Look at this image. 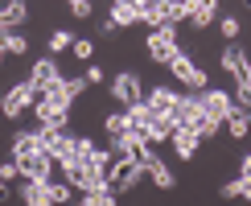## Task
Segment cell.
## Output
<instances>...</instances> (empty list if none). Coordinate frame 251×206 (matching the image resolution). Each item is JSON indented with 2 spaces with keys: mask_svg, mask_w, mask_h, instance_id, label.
<instances>
[{
  "mask_svg": "<svg viewBox=\"0 0 251 206\" xmlns=\"http://www.w3.org/2000/svg\"><path fill=\"white\" fill-rule=\"evenodd\" d=\"M144 50H149L152 62H161V66H169V62L181 54V46H177V29L173 25H161V29H149V37H144Z\"/></svg>",
  "mask_w": 251,
  "mask_h": 206,
  "instance_id": "1",
  "label": "cell"
},
{
  "mask_svg": "<svg viewBox=\"0 0 251 206\" xmlns=\"http://www.w3.org/2000/svg\"><path fill=\"white\" fill-rule=\"evenodd\" d=\"M198 103H202V116H206V120H214L218 128H223V120L235 111L231 91H223V87H206V91H198Z\"/></svg>",
  "mask_w": 251,
  "mask_h": 206,
  "instance_id": "2",
  "label": "cell"
},
{
  "mask_svg": "<svg viewBox=\"0 0 251 206\" xmlns=\"http://www.w3.org/2000/svg\"><path fill=\"white\" fill-rule=\"evenodd\" d=\"M13 161L25 181H54V173H58V161L50 153H25V157H13Z\"/></svg>",
  "mask_w": 251,
  "mask_h": 206,
  "instance_id": "3",
  "label": "cell"
},
{
  "mask_svg": "<svg viewBox=\"0 0 251 206\" xmlns=\"http://www.w3.org/2000/svg\"><path fill=\"white\" fill-rule=\"evenodd\" d=\"M25 82L33 87V95H50V91L62 82V66H58L54 58H37L33 66H29V78Z\"/></svg>",
  "mask_w": 251,
  "mask_h": 206,
  "instance_id": "4",
  "label": "cell"
},
{
  "mask_svg": "<svg viewBox=\"0 0 251 206\" xmlns=\"http://www.w3.org/2000/svg\"><path fill=\"white\" fill-rule=\"evenodd\" d=\"M169 75H173L177 82H185L190 91H206V87H210V78H206V70L198 66V62H194L190 54H185V50H181V54H177V58L169 62Z\"/></svg>",
  "mask_w": 251,
  "mask_h": 206,
  "instance_id": "5",
  "label": "cell"
},
{
  "mask_svg": "<svg viewBox=\"0 0 251 206\" xmlns=\"http://www.w3.org/2000/svg\"><path fill=\"white\" fill-rule=\"evenodd\" d=\"M33 103H37L33 87H29V82H17V87H8V91H4V99H0V116L21 120L25 111H33Z\"/></svg>",
  "mask_w": 251,
  "mask_h": 206,
  "instance_id": "6",
  "label": "cell"
},
{
  "mask_svg": "<svg viewBox=\"0 0 251 206\" xmlns=\"http://www.w3.org/2000/svg\"><path fill=\"white\" fill-rule=\"evenodd\" d=\"M111 99L124 103V107H132V103H144V82L136 70H120L116 78H111Z\"/></svg>",
  "mask_w": 251,
  "mask_h": 206,
  "instance_id": "7",
  "label": "cell"
},
{
  "mask_svg": "<svg viewBox=\"0 0 251 206\" xmlns=\"http://www.w3.org/2000/svg\"><path fill=\"white\" fill-rule=\"evenodd\" d=\"M33 116H37V124H41V128H58V132H70V107H62V103L46 99V95H41V99L33 103Z\"/></svg>",
  "mask_w": 251,
  "mask_h": 206,
  "instance_id": "8",
  "label": "cell"
},
{
  "mask_svg": "<svg viewBox=\"0 0 251 206\" xmlns=\"http://www.w3.org/2000/svg\"><path fill=\"white\" fill-rule=\"evenodd\" d=\"M247 54H243V46H239V41H231V46L223 50V54H218V66L226 70V75H231L235 82H243V75H247Z\"/></svg>",
  "mask_w": 251,
  "mask_h": 206,
  "instance_id": "9",
  "label": "cell"
},
{
  "mask_svg": "<svg viewBox=\"0 0 251 206\" xmlns=\"http://www.w3.org/2000/svg\"><path fill=\"white\" fill-rule=\"evenodd\" d=\"M124 116H128V136H136V140H149V124H152L149 103H132V107H124Z\"/></svg>",
  "mask_w": 251,
  "mask_h": 206,
  "instance_id": "10",
  "label": "cell"
},
{
  "mask_svg": "<svg viewBox=\"0 0 251 206\" xmlns=\"http://www.w3.org/2000/svg\"><path fill=\"white\" fill-rule=\"evenodd\" d=\"M169 144L177 149V157H181V161H194L198 149H202V136H198V132H190V128H177L173 136H169Z\"/></svg>",
  "mask_w": 251,
  "mask_h": 206,
  "instance_id": "11",
  "label": "cell"
},
{
  "mask_svg": "<svg viewBox=\"0 0 251 206\" xmlns=\"http://www.w3.org/2000/svg\"><path fill=\"white\" fill-rule=\"evenodd\" d=\"M21 202L25 206H54V198H50V181H25L21 178Z\"/></svg>",
  "mask_w": 251,
  "mask_h": 206,
  "instance_id": "12",
  "label": "cell"
},
{
  "mask_svg": "<svg viewBox=\"0 0 251 206\" xmlns=\"http://www.w3.org/2000/svg\"><path fill=\"white\" fill-rule=\"evenodd\" d=\"M25 21H29L25 0H4V4H0V29H21Z\"/></svg>",
  "mask_w": 251,
  "mask_h": 206,
  "instance_id": "13",
  "label": "cell"
},
{
  "mask_svg": "<svg viewBox=\"0 0 251 206\" xmlns=\"http://www.w3.org/2000/svg\"><path fill=\"white\" fill-rule=\"evenodd\" d=\"M144 178H152V185H156V190H177V178H173V169H169V165H165L161 157H152V161H149Z\"/></svg>",
  "mask_w": 251,
  "mask_h": 206,
  "instance_id": "14",
  "label": "cell"
},
{
  "mask_svg": "<svg viewBox=\"0 0 251 206\" xmlns=\"http://www.w3.org/2000/svg\"><path fill=\"white\" fill-rule=\"evenodd\" d=\"M214 21H218V0H194L190 25H194V29H210Z\"/></svg>",
  "mask_w": 251,
  "mask_h": 206,
  "instance_id": "15",
  "label": "cell"
},
{
  "mask_svg": "<svg viewBox=\"0 0 251 206\" xmlns=\"http://www.w3.org/2000/svg\"><path fill=\"white\" fill-rule=\"evenodd\" d=\"M144 103H149V111H161V116H169L173 103H177V91H173V87H152L149 95H144Z\"/></svg>",
  "mask_w": 251,
  "mask_h": 206,
  "instance_id": "16",
  "label": "cell"
},
{
  "mask_svg": "<svg viewBox=\"0 0 251 206\" xmlns=\"http://www.w3.org/2000/svg\"><path fill=\"white\" fill-rule=\"evenodd\" d=\"M223 128L231 132V140H247V136H251V111H243V107H235L231 116L223 120Z\"/></svg>",
  "mask_w": 251,
  "mask_h": 206,
  "instance_id": "17",
  "label": "cell"
},
{
  "mask_svg": "<svg viewBox=\"0 0 251 206\" xmlns=\"http://www.w3.org/2000/svg\"><path fill=\"white\" fill-rule=\"evenodd\" d=\"M161 8H165V25H181V21H190L194 13V0H161Z\"/></svg>",
  "mask_w": 251,
  "mask_h": 206,
  "instance_id": "18",
  "label": "cell"
},
{
  "mask_svg": "<svg viewBox=\"0 0 251 206\" xmlns=\"http://www.w3.org/2000/svg\"><path fill=\"white\" fill-rule=\"evenodd\" d=\"M111 25L116 29H132V25H140V8L136 4H111Z\"/></svg>",
  "mask_w": 251,
  "mask_h": 206,
  "instance_id": "19",
  "label": "cell"
},
{
  "mask_svg": "<svg viewBox=\"0 0 251 206\" xmlns=\"http://www.w3.org/2000/svg\"><path fill=\"white\" fill-rule=\"evenodd\" d=\"M25 153H41L37 128H21V132H13V157H25Z\"/></svg>",
  "mask_w": 251,
  "mask_h": 206,
  "instance_id": "20",
  "label": "cell"
},
{
  "mask_svg": "<svg viewBox=\"0 0 251 206\" xmlns=\"http://www.w3.org/2000/svg\"><path fill=\"white\" fill-rule=\"evenodd\" d=\"M0 33H4V54H13V58L29 54V37L21 29H0Z\"/></svg>",
  "mask_w": 251,
  "mask_h": 206,
  "instance_id": "21",
  "label": "cell"
},
{
  "mask_svg": "<svg viewBox=\"0 0 251 206\" xmlns=\"http://www.w3.org/2000/svg\"><path fill=\"white\" fill-rule=\"evenodd\" d=\"M136 8H140V25H149V29H161V25H165L161 0H149V4H136Z\"/></svg>",
  "mask_w": 251,
  "mask_h": 206,
  "instance_id": "22",
  "label": "cell"
},
{
  "mask_svg": "<svg viewBox=\"0 0 251 206\" xmlns=\"http://www.w3.org/2000/svg\"><path fill=\"white\" fill-rule=\"evenodd\" d=\"M116 202H120V194L111 185H103L95 194H78V206H116Z\"/></svg>",
  "mask_w": 251,
  "mask_h": 206,
  "instance_id": "23",
  "label": "cell"
},
{
  "mask_svg": "<svg viewBox=\"0 0 251 206\" xmlns=\"http://www.w3.org/2000/svg\"><path fill=\"white\" fill-rule=\"evenodd\" d=\"M103 132H107V136H128V116H124V111H107V116H103Z\"/></svg>",
  "mask_w": 251,
  "mask_h": 206,
  "instance_id": "24",
  "label": "cell"
},
{
  "mask_svg": "<svg viewBox=\"0 0 251 206\" xmlns=\"http://www.w3.org/2000/svg\"><path fill=\"white\" fill-rule=\"evenodd\" d=\"M46 46H50V54H62V50L75 46V33H70V29H54V33L46 37Z\"/></svg>",
  "mask_w": 251,
  "mask_h": 206,
  "instance_id": "25",
  "label": "cell"
},
{
  "mask_svg": "<svg viewBox=\"0 0 251 206\" xmlns=\"http://www.w3.org/2000/svg\"><path fill=\"white\" fill-rule=\"evenodd\" d=\"M95 153H99V144L91 136H75V161H95Z\"/></svg>",
  "mask_w": 251,
  "mask_h": 206,
  "instance_id": "26",
  "label": "cell"
},
{
  "mask_svg": "<svg viewBox=\"0 0 251 206\" xmlns=\"http://www.w3.org/2000/svg\"><path fill=\"white\" fill-rule=\"evenodd\" d=\"M50 198H54V206H66L70 198H75V185H66V181H50Z\"/></svg>",
  "mask_w": 251,
  "mask_h": 206,
  "instance_id": "27",
  "label": "cell"
},
{
  "mask_svg": "<svg viewBox=\"0 0 251 206\" xmlns=\"http://www.w3.org/2000/svg\"><path fill=\"white\" fill-rule=\"evenodd\" d=\"M70 54H75L78 62H91V58H95V41H91V37H75V46H70Z\"/></svg>",
  "mask_w": 251,
  "mask_h": 206,
  "instance_id": "28",
  "label": "cell"
},
{
  "mask_svg": "<svg viewBox=\"0 0 251 206\" xmlns=\"http://www.w3.org/2000/svg\"><path fill=\"white\" fill-rule=\"evenodd\" d=\"M231 99H235V107H243V111H251V82H235Z\"/></svg>",
  "mask_w": 251,
  "mask_h": 206,
  "instance_id": "29",
  "label": "cell"
},
{
  "mask_svg": "<svg viewBox=\"0 0 251 206\" xmlns=\"http://www.w3.org/2000/svg\"><path fill=\"white\" fill-rule=\"evenodd\" d=\"M21 178V169H17V161L13 157H8V161H0V181H4V185H13Z\"/></svg>",
  "mask_w": 251,
  "mask_h": 206,
  "instance_id": "30",
  "label": "cell"
},
{
  "mask_svg": "<svg viewBox=\"0 0 251 206\" xmlns=\"http://www.w3.org/2000/svg\"><path fill=\"white\" fill-rule=\"evenodd\" d=\"M66 8H70V17L87 21V17H91V8H95V4H91V0H66Z\"/></svg>",
  "mask_w": 251,
  "mask_h": 206,
  "instance_id": "31",
  "label": "cell"
},
{
  "mask_svg": "<svg viewBox=\"0 0 251 206\" xmlns=\"http://www.w3.org/2000/svg\"><path fill=\"white\" fill-rule=\"evenodd\" d=\"M218 29H223V37H239V29H243V25H239V17H218Z\"/></svg>",
  "mask_w": 251,
  "mask_h": 206,
  "instance_id": "32",
  "label": "cell"
},
{
  "mask_svg": "<svg viewBox=\"0 0 251 206\" xmlns=\"http://www.w3.org/2000/svg\"><path fill=\"white\" fill-rule=\"evenodd\" d=\"M82 78H87V87H99V82L107 78V75H103V66H95V62H87V70H82Z\"/></svg>",
  "mask_w": 251,
  "mask_h": 206,
  "instance_id": "33",
  "label": "cell"
},
{
  "mask_svg": "<svg viewBox=\"0 0 251 206\" xmlns=\"http://www.w3.org/2000/svg\"><path fill=\"white\" fill-rule=\"evenodd\" d=\"M239 198L251 202V178H243V173H239Z\"/></svg>",
  "mask_w": 251,
  "mask_h": 206,
  "instance_id": "34",
  "label": "cell"
},
{
  "mask_svg": "<svg viewBox=\"0 0 251 206\" xmlns=\"http://www.w3.org/2000/svg\"><path fill=\"white\" fill-rule=\"evenodd\" d=\"M239 173H243V178H251V149L243 153V161H239Z\"/></svg>",
  "mask_w": 251,
  "mask_h": 206,
  "instance_id": "35",
  "label": "cell"
},
{
  "mask_svg": "<svg viewBox=\"0 0 251 206\" xmlns=\"http://www.w3.org/2000/svg\"><path fill=\"white\" fill-rule=\"evenodd\" d=\"M4 198H8V185H4V181H0V202H4Z\"/></svg>",
  "mask_w": 251,
  "mask_h": 206,
  "instance_id": "36",
  "label": "cell"
},
{
  "mask_svg": "<svg viewBox=\"0 0 251 206\" xmlns=\"http://www.w3.org/2000/svg\"><path fill=\"white\" fill-rule=\"evenodd\" d=\"M4 58H8V54H4V33H0V62H4Z\"/></svg>",
  "mask_w": 251,
  "mask_h": 206,
  "instance_id": "37",
  "label": "cell"
},
{
  "mask_svg": "<svg viewBox=\"0 0 251 206\" xmlns=\"http://www.w3.org/2000/svg\"><path fill=\"white\" fill-rule=\"evenodd\" d=\"M243 82H251V62H247V75H243Z\"/></svg>",
  "mask_w": 251,
  "mask_h": 206,
  "instance_id": "38",
  "label": "cell"
}]
</instances>
